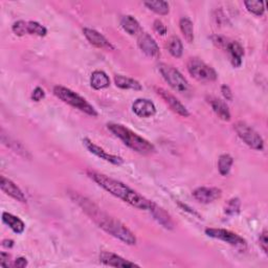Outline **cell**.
I'll return each mask as SVG.
<instances>
[{
  "instance_id": "6da1fadb",
  "label": "cell",
  "mask_w": 268,
  "mask_h": 268,
  "mask_svg": "<svg viewBox=\"0 0 268 268\" xmlns=\"http://www.w3.org/2000/svg\"><path fill=\"white\" fill-rule=\"evenodd\" d=\"M70 197L98 228L105 230L110 236L120 240L127 245L136 244V237L125 224H122L120 220L106 214L92 200L76 193L70 194Z\"/></svg>"
},
{
  "instance_id": "7a4b0ae2",
  "label": "cell",
  "mask_w": 268,
  "mask_h": 268,
  "mask_svg": "<svg viewBox=\"0 0 268 268\" xmlns=\"http://www.w3.org/2000/svg\"><path fill=\"white\" fill-rule=\"evenodd\" d=\"M87 175L90 180H92L96 184H98L100 188H103L105 191H107L111 195L122 199V201H125V202L138 210H150L153 204V201L138 194L127 184L114 180V178H111L105 174H100L94 171H87Z\"/></svg>"
},
{
  "instance_id": "3957f363",
  "label": "cell",
  "mask_w": 268,
  "mask_h": 268,
  "mask_svg": "<svg viewBox=\"0 0 268 268\" xmlns=\"http://www.w3.org/2000/svg\"><path fill=\"white\" fill-rule=\"evenodd\" d=\"M107 128L133 151L144 155L151 154L155 151V147L150 142L140 136L138 134L131 131L125 126L110 122V124L107 125Z\"/></svg>"
},
{
  "instance_id": "277c9868",
  "label": "cell",
  "mask_w": 268,
  "mask_h": 268,
  "mask_svg": "<svg viewBox=\"0 0 268 268\" xmlns=\"http://www.w3.org/2000/svg\"><path fill=\"white\" fill-rule=\"evenodd\" d=\"M54 94L58 98H60L62 102L72 106L74 108L79 109L82 112L94 118L98 116V112L94 107L89 104L84 98L72 92V89L66 88L64 86H54Z\"/></svg>"
},
{
  "instance_id": "5b68a950",
  "label": "cell",
  "mask_w": 268,
  "mask_h": 268,
  "mask_svg": "<svg viewBox=\"0 0 268 268\" xmlns=\"http://www.w3.org/2000/svg\"><path fill=\"white\" fill-rule=\"evenodd\" d=\"M158 70L164 81L169 84V86L172 87L175 92L180 94H186L190 90L188 82L175 67L162 63L158 65Z\"/></svg>"
},
{
  "instance_id": "8992f818",
  "label": "cell",
  "mask_w": 268,
  "mask_h": 268,
  "mask_svg": "<svg viewBox=\"0 0 268 268\" xmlns=\"http://www.w3.org/2000/svg\"><path fill=\"white\" fill-rule=\"evenodd\" d=\"M186 66L190 74L199 82H214L217 80L218 74L213 67L198 58H190Z\"/></svg>"
},
{
  "instance_id": "52a82bcc",
  "label": "cell",
  "mask_w": 268,
  "mask_h": 268,
  "mask_svg": "<svg viewBox=\"0 0 268 268\" xmlns=\"http://www.w3.org/2000/svg\"><path fill=\"white\" fill-rule=\"evenodd\" d=\"M234 131L237 132L238 136L254 150L262 151L264 149V140L260 134L254 131L252 127L243 122H237L234 125Z\"/></svg>"
},
{
  "instance_id": "ba28073f",
  "label": "cell",
  "mask_w": 268,
  "mask_h": 268,
  "mask_svg": "<svg viewBox=\"0 0 268 268\" xmlns=\"http://www.w3.org/2000/svg\"><path fill=\"white\" fill-rule=\"evenodd\" d=\"M206 234L208 237L221 240L223 242H226L232 246L236 248L238 250H244L246 248L248 244L246 241H245L241 236H239L238 234L232 232L228 230H223V228H206Z\"/></svg>"
},
{
  "instance_id": "9c48e42d",
  "label": "cell",
  "mask_w": 268,
  "mask_h": 268,
  "mask_svg": "<svg viewBox=\"0 0 268 268\" xmlns=\"http://www.w3.org/2000/svg\"><path fill=\"white\" fill-rule=\"evenodd\" d=\"M156 92H158V96H160V98L164 100V103L169 106L170 109L172 111H174L175 114H177L178 116H180L182 118L190 116V112H188V110L186 109V107L180 102V100L176 98L173 94H171L170 92H168L162 88H156Z\"/></svg>"
},
{
  "instance_id": "30bf717a",
  "label": "cell",
  "mask_w": 268,
  "mask_h": 268,
  "mask_svg": "<svg viewBox=\"0 0 268 268\" xmlns=\"http://www.w3.org/2000/svg\"><path fill=\"white\" fill-rule=\"evenodd\" d=\"M83 144H85V147L87 148V150L89 152L94 154L96 156H98V158H100V160H106V162L112 164H116V166H120V164H122V162H124V160H122V158H120V156L107 153L104 149L98 147V144H96L94 142H92L90 140L87 138L83 140Z\"/></svg>"
},
{
  "instance_id": "8fae6325",
  "label": "cell",
  "mask_w": 268,
  "mask_h": 268,
  "mask_svg": "<svg viewBox=\"0 0 268 268\" xmlns=\"http://www.w3.org/2000/svg\"><path fill=\"white\" fill-rule=\"evenodd\" d=\"M222 196V191L218 188L200 186L194 190L193 197L201 204H212Z\"/></svg>"
},
{
  "instance_id": "7c38bea8",
  "label": "cell",
  "mask_w": 268,
  "mask_h": 268,
  "mask_svg": "<svg viewBox=\"0 0 268 268\" xmlns=\"http://www.w3.org/2000/svg\"><path fill=\"white\" fill-rule=\"evenodd\" d=\"M138 46L149 57L158 58L160 52V46H158L156 41L147 32H142L140 36L138 37Z\"/></svg>"
},
{
  "instance_id": "4fadbf2b",
  "label": "cell",
  "mask_w": 268,
  "mask_h": 268,
  "mask_svg": "<svg viewBox=\"0 0 268 268\" xmlns=\"http://www.w3.org/2000/svg\"><path fill=\"white\" fill-rule=\"evenodd\" d=\"M100 261L107 266L112 267H122V268H129V267H138V264L130 262L124 258H122L120 256L116 254L114 252H102L100 254Z\"/></svg>"
},
{
  "instance_id": "5bb4252c",
  "label": "cell",
  "mask_w": 268,
  "mask_h": 268,
  "mask_svg": "<svg viewBox=\"0 0 268 268\" xmlns=\"http://www.w3.org/2000/svg\"><path fill=\"white\" fill-rule=\"evenodd\" d=\"M132 110L140 118H151L156 114V107L153 102L147 98H138L132 104Z\"/></svg>"
},
{
  "instance_id": "9a60e30c",
  "label": "cell",
  "mask_w": 268,
  "mask_h": 268,
  "mask_svg": "<svg viewBox=\"0 0 268 268\" xmlns=\"http://www.w3.org/2000/svg\"><path fill=\"white\" fill-rule=\"evenodd\" d=\"M84 36L88 40L92 46L98 48H107V50H114V46L111 44L100 32L92 28H84L83 30Z\"/></svg>"
},
{
  "instance_id": "2e32d148",
  "label": "cell",
  "mask_w": 268,
  "mask_h": 268,
  "mask_svg": "<svg viewBox=\"0 0 268 268\" xmlns=\"http://www.w3.org/2000/svg\"><path fill=\"white\" fill-rule=\"evenodd\" d=\"M0 188H2V190L6 195L14 198L21 204H26V198L24 192L21 191L19 186H17V184L8 180V178L2 176V178H0Z\"/></svg>"
},
{
  "instance_id": "e0dca14e",
  "label": "cell",
  "mask_w": 268,
  "mask_h": 268,
  "mask_svg": "<svg viewBox=\"0 0 268 268\" xmlns=\"http://www.w3.org/2000/svg\"><path fill=\"white\" fill-rule=\"evenodd\" d=\"M150 212L152 213L153 217L155 220L158 221L160 226H162L166 230H173L175 228V223L171 216L168 214V212H166L162 208L158 206V204H155L153 202Z\"/></svg>"
},
{
  "instance_id": "ac0fdd59",
  "label": "cell",
  "mask_w": 268,
  "mask_h": 268,
  "mask_svg": "<svg viewBox=\"0 0 268 268\" xmlns=\"http://www.w3.org/2000/svg\"><path fill=\"white\" fill-rule=\"evenodd\" d=\"M226 52L230 56V62L232 66L236 67V68L240 67L242 64L243 56H244V50L241 44L237 41H230L228 46L226 48Z\"/></svg>"
},
{
  "instance_id": "d6986e66",
  "label": "cell",
  "mask_w": 268,
  "mask_h": 268,
  "mask_svg": "<svg viewBox=\"0 0 268 268\" xmlns=\"http://www.w3.org/2000/svg\"><path fill=\"white\" fill-rule=\"evenodd\" d=\"M208 102L210 103V107L213 108L214 112L223 120H230V112L228 110V107L226 102H223L222 100L214 98V96H210L208 98Z\"/></svg>"
},
{
  "instance_id": "ffe728a7",
  "label": "cell",
  "mask_w": 268,
  "mask_h": 268,
  "mask_svg": "<svg viewBox=\"0 0 268 268\" xmlns=\"http://www.w3.org/2000/svg\"><path fill=\"white\" fill-rule=\"evenodd\" d=\"M90 85L96 90L105 89L110 85L109 76L103 70H96L90 76Z\"/></svg>"
},
{
  "instance_id": "44dd1931",
  "label": "cell",
  "mask_w": 268,
  "mask_h": 268,
  "mask_svg": "<svg viewBox=\"0 0 268 268\" xmlns=\"http://www.w3.org/2000/svg\"><path fill=\"white\" fill-rule=\"evenodd\" d=\"M2 221L10 228V230L18 234H22L26 230V224L24 221H22L19 217L6 213V212H4L2 214Z\"/></svg>"
},
{
  "instance_id": "7402d4cb",
  "label": "cell",
  "mask_w": 268,
  "mask_h": 268,
  "mask_svg": "<svg viewBox=\"0 0 268 268\" xmlns=\"http://www.w3.org/2000/svg\"><path fill=\"white\" fill-rule=\"evenodd\" d=\"M114 83L120 89H131V90H142V89L138 81L120 74H116L114 76Z\"/></svg>"
},
{
  "instance_id": "603a6c76",
  "label": "cell",
  "mask_w": 268,
  "mask_h": 268,
  "mask_svg": "<svg viewBox=\"0 0 268 268\" xmlns=\"http://www.w3.org/2000/svg\"><path fill=\"white\" fill-rule=\"evenodd\" d=\"M120 26L122 30L131 36L136 35V34L140 30V26L138 24V21L130 15H126L120 19Z\"/></svg>"
},
{
  "instance_id": "cb8c5ba5",
  "label": "cell",
  "mask_w": 268,
  "mask_h": 268,
  "mask_svg": "<svg viewBox=\"0 0 268 268\" xmlns=\"http://www.w3.org/2000/svg\"><path fill=\"white\" fill-rule=\"evenodd\" d=\"M180 28L182 32L184 39L188 42L192 43L194 41V26L193 22L190 20L188 17H182L180 21Z\"/></svg>"
},
{
  "instance_id": "d4e9b609",
  "label": "cell",
  "mask_w": 268,
  "mask_h": 268,
  "mask_svg": "<svg viewBox=\"0 0 268 268\" xmlns=\"http://www.w3.org/2000/svg\"><path fill=\"white\" fill-rule=\"evenodd\" d=\"M166 48L175 58H180L182 56V52H184L182 42L180 38L176 37V36H173L169 39V41H168V44H166Z\"/></svg>"
},
{
  "instance_id": "484cf974",
  "label": "cell",
  "mask_w": 268,
  "mask_h": 268,
  "mask_svg": "<svg viewBox=\"0 0 268 268\" xmlns=\"http://www.w3.org/2000/svg\"><path fill=\"white\" fill-rule=\"evenodd\" d=\"M144 4L146 6L149 10H153L154 13L162 15V16L168 15L170 12L169 4L166 2H162V0H160V2H144Z\"/></svg>"
},
{
  "instance_id": "4316f807",
  "label": "cell",
  "mask_w": 268,
  "mask_h": 268,
  "mask_svg": "<svg viewBox=\"0 0 268 268\" xmlns=\"http://www.w3.org/2000/svg\"><path fill=\"white\" fill-rule=\"evenodd\" d=\"M2 140L4 144H6V146L8 148L12 149L13 151H15L16 153L20 154L24 156V158H30V156L28 155V151L24 148V146H22V144L18 142H15L13 140H10L8 136H6V134L4 132V130H2Z\"/></svg>"
},
{
  "instance_id": "83f0119b",
  "label": "cell",
  "mask_w": 268,
  "mask_h": 268,
  "mask_svg": "<svg viewBox=\"0 0 268 268\" xmlns=\"http://www.w3.org/2000/svg\"><path fill=\"white\" fill-rule=\"evenodd\" d=\"M232 164H234V158L230 154H222L218 160L219 173L222 176H228L232 169Z\"/></svg>"
},
{
  "instance_id": "f1b7e54d",
  "label": "cell",
  "mask_w": 268,
  "mask_h": 268,
  "mask_svg": "<svg viewBox=\"0 0 268 268\" xmlns=\"http://www.w3.org/2000/svg\"><path fill=\"white\" fill-rule=\"evenodd\" d=\"M244 6L250 13L256 16H262L265 12V4L263 2H258V0H248V2H244Z\"/></svg>"
},
{
  "instance_id": "f546056e",
  "label": "cell",
  "mask_w": 268,
  "mask_h": 268,
  "mask_svg": "<svg viewBox=\"0 0 268 268\" xmlns=\"http://www.w3.org/2000/svg\"><path fill=\"white\" fill-rule=\"evenodd\" d=\"M28 35H36L39 37H44V36H46L48 30L46 26L40 24L39 22L30 21L28 22Z\"/></svg>"
},
{
  "instance_id": "4dcf8cb0",
  "label": "cell",
  "mask_w": 268,
  "mask_h": 268,
  "mask_svg": "<svg viewBox=\"0 0 268 268\" xmlns=\"http://www.w3.org/2000/svg\"><path fill=\"white\" fill-rule=\"evenodd\" d=\"M240 206H241V201L239 198L230 199L224 206L226 214L230 215V216L239 214L240 213Z\"/></svg>"
},
{
  "instance_id": "1f68e13d",
  "label": "cell",
  "mask_w": 268,
  "mask_h": 268,
  "mask_svg": "<svg viewBox=\"0 0 268 268\" xmlns=\"http://www.w3.org/2000/svg\"><path fill=\"white\" fill-rule=\"evenodd\" d=\"M12 30L14 32L15 35L22 37L28 34V22L24 21V20H19L13 24L12 26Z\"/></svg>"
},
{
  "instance_id": "d6a6232c",
  "label": "cell",
  "mask_w": 268,
  "mask_h": 268,
  "mask_svg": "<svg viewBox=\"0 0 268 268\" xmlns=\"http://www.w3.org/2000/svg\"><path fill=\"white\" fill-rule=\"evenodd\" d=\"M210 40H212V42H213L218 48L223 50H226V48H228V43H230V40L228 38L219 36V35L210 36Z\"/></svg>"
},
{
  "instance_id": "836d02e7",
  "label": "cell",
  "mask_w": 268,
  "mask_h": 268,
  "mask_svg": "<svg viewBox=\"0 0 268 268\" xmlns=\"http://www.w3.org/2000/svg\"><path fill=\"white\" fill-rule=\"evenodd\" d=\"M153 28H154V30H155L156 32H158V35H160V36H164L166 34V32H168L166 26H164V22L160 21V19H158V20H155V21H154V24H153Z\"/></svg>"
},
{
  "instance_id": "e575fe53",
  "label": "cell",
  "mask_w": 268,
  "mask_h": 268,
  "mask_svg": "<svg viewBox=\"0 0 268 268\" xmlns=\"http://www.w3.org/2000/svg\"><path fill=\"white\" fill-rule=\"evenodd\" d=\"M44 98H46V92H44L41 87H36L32 92V100L34 102H40Z\"/></svg>"
},
{
  "instance_id": "d590c367",
  "label": "cell",
  "mask_w": 268,
  "mask_h": 268,
  "mask_svg": "<svg viewBox=\"0 0 268 268\" xmlns=\"http://www.w3.org/2000/svg\"><path fill=\"white\" fill-rule=\"evenodd\" d=\"M259 242H260V246L263 250V252L265 254H267L268 252V250H267V246H268V238H267V230H264L261 232L260 238H259Z\"/></svg>"
},
{
  "instance_id": "8d00e7d4",
  "label": "cell",
  "mask_w": 268,
  "mask_h": 268,
  "mask_svg": "<svg viewBox=\"0 0 268 268\" xmlns=\"http://www.w3.org/2000/svg\"><path fill=\"white\" fill-rule=\"evenodd\" d=\"M0 264L4 267H12L13 264L10 262V256L4 252L0 254Z\"/></svg>"
},
{
  "instance_id": "74e56055",
  "label": "cell",
  "mask_w": 268,
  "mask_h": 268,
  "mask_svg": "<svg viewBox=\"0 0 268 268\" xmlns=\"http://www.w3.org/2000/svg\"><path fill=\"white\" fill-rule=\"evenodd\" d=\"M221 92L223 98H224L226 100H232V92L230 90V88L228 85H222L221 86Z\"/></svg>"
},
{
  "instance_id": "f35d334b",
  "label": "cell",
  "mask_w": 268,
  "mask_h": 268,
  "mask_svg": "<svg viewBox=\"0 0 268 268\" xmlns=\"http://www.w3.org/2000/svg\"><path fill=\"white\" fill-rule=\"evenodd\" d=\"M26 265H28V261L26 258H24V256H20V258L16 259L15 262L13 263L14 267H19V268H24Z\"/></svg>"
},
{
  "instance_id": "ab89813d",
  "label": "cell",
  "mask_w": 268,
  "mask_h": 268,
  "mask_svg": "<svg viewBox=\"0 0 268 268\" xmlns=\"http://www.w3.org/2000/svg\"><path fill=\"white\" fill-rule=\"evenodd\" d=\"M2 245L4 248H13V245H14V241L13 240H8V239H6L2 241Z\"/></svg>"
}]
</instances>
